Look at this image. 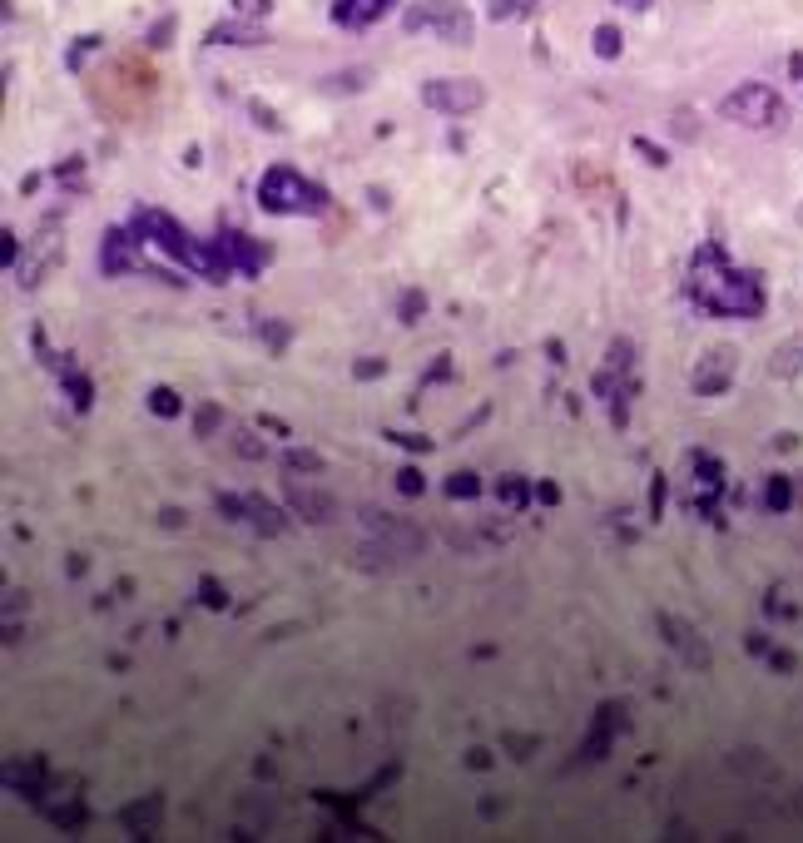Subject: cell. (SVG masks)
Returning a JSON list of instances; mask_svg holds the SVG:
<instances>
[{"label": "cell", "mask_w": 803, "mask_h": 843, "mask_svg": "<svg viewBox=\"0 0 803 843\" xmlns=\"http://www.w3.org/2000/svg\"><path fill=\"white\" fill-rule=\"evenodd\" d=\"M590 50H595L600 60H620V50H625V35H620V25H595V35H590Z\"/></svg>", "instance_id": "cell-25"}, {"label": "cell", "mask_w": 803, "mask_h": 843, "mask_svg": "<svg viewBox=\"0 0 803 843\" xmlns=\"http://www.w3.org/2000/svg\"><path fill=\"white\" fill-rule=\"evenodd\" d=\"M100 45H104L100 35H75V45L65 50V70H70V75H80V70H84V60H90Z\"/></svg>", "instance_id": "cell-32"}, {"label": "cell", "mask_w": 803, "mask_h": 843, "mask_svg": "<svg viewBox=\"0 0 803 843\" xmlns=\"http://www.w3.org/2000/svg\"><path fill=\"white\" fill-rule=\"evenodd\" d=\"M654 625H660V640H664V645H670V650H674V655H680L690 670H710V665H714V650H710V640H704L700 630L690 625V620H680V615H664V610H660V615H654Z\"/></svg>", "instance_id": "cell-9"}, {"label": "cell", "mask_w": 803, "mask_h": 843, "mask_svg": "<svg viewBox=\"0 0 803 843\" xmlns=\"http://www.w3.org/2000/svg\"><path fill=\"white\" fill-rule=\"evenodd\" d=\"M283 467H288L293 477H298V471H308V477H318V471H323V457H318V451H313V447H288V451H283Z\"/></svg>", "instance_id": "cell-30"}, {"label": "cell", "mask_w": 803, "mask_h": 843, "mask_svg": "<svg viewBox=\"0 0 803 843\" xmlns=\"http://www.w3.org/2000/svg\"><path fill=\"white\" fill-rule=\"evenodd\" d=\"M144 407H150L154 417L160 422H174V417H184V397L174 392V387H150V392H144Z\"/></svg>", "instance_id": "cell-21"}, {"label": "cell", "mask_w": 803, "mask_h": 843, "mask_svg": "<svg viewBox=\"0 0 803 843\" xmlns=\"http://www.w3.org/2000/svg\"><path fill=\"white\" fill-rule=\"evenodd\" d=\"M744 650H749V655H769V635H764V630H749Z\"/></svg>", "instance_id": "cell-56"}, {"label": "cell", "mask_w": 803, "mask_h": 843, "mask_svg": "<svg viewBox=\"0 0 803 843\" xmlns=\"http://www.w3.org/2000/svg\"><path fill=\"white\" fill-rule=\"evenodd\" d=\"M382 373H387L382 357H357V363H353V377H357V383H377Z\"/></svg>", "instance_id": "cell-46"}, {"label": "cell", "mask_w": 803, "mask_h": 843, "mask_svg": "<svg viewBox=\"0 0 803 843\" xmlns=\"http://www.w3.org/2000/svg\"><path fill=\"white\" fill-rule=\"evenodd\" d=\"M451 377H457V367H451V353H437V363H431L427 373H421V383H417V397L427 392V387H437V383H451Z\"/></svg>", "instance_id": "cell-35"}, {"label": "cell", "mask_w": 803, "mask_h": 843, "mask_svg": "<svg viewBox=\"0 0 803 843\" xmlns=\"http://www.w3.org/2000/svg\"><path fill=\"white\" fill-rule=\"evenodd\" d=\"M258 427H263V431H273V437H288V422H278V417H268V412L258 417Z\"/></svg>", "instance_id": "cell-58"}, {"label": "cell", "mask_w": 803, "mask_h": 843, "mask_svg": "<svg viewBox=\"0 0 803 843\" xmlns=\"http://www.w3.org/2000/svg\"><path fill=\"white\" fill-rule=\"evenodd\" d=\"M625 383H635V343H630V337H610L605 363H600V373L590 377V392L610 402Z\"/></svg>", "instance_id": "cell-10"}, {"label": "cell", "mask_w": 803, "mask_h": 843, "mask_svg": "<svg viewBox=\"0 0 803 843\" xmlns=\"http://www.w3.org/2000/svg\"><path fill=\"white\" fill-rule=\"evenodd\" d=\"M382 437L392 441V447H407V451H431V447H437V441L421 437V431H382Z\"/></svg>", "instance_id": "cell-42"}, {"label": "cell", "mask_w": 803, "mask_h": 843, "mask_svg": "<svg viewBox=\"0 0 803 843\" xmlns=\"http://www.w3.org/2000/svg\"><path fill=\"white\" fill-rule=\"evenodd\" d=\"M134 248H144L140 244V234H134L130 224H120V228H110V234H104V244H100V273L104 278H124V273L134 268Z\"/></svg>", "instance_id": "cell-14"}, {"label": "cell", "mask_w": 803, "mask_h": 843, "mask_svg": "<svg viewBox=\"0 0 803 843\" xmlns=\"http://www.w3.org/2000/svg\"><path fill=\"white\" fill-rule=\"evenodd\" d=\"M60 383H65V392H70V402H75V412H90V402H94V383L84 373H75V367H65L60 373Z\"/></svg>", "instance_id": "cell-24"}, {"label": "cell", "mask_w": 803, "mask_h": 843, "mask_svg": "<svg viewBox=\"0 0 803 843\" xmlns=\"http://www.w3.org/2000/svg\"><path fill=\"white\" fill-rule=\"evenodd\" d=\"M630 724V710L625 704H615V700H605L595 710V724H590V734L580 740V750H576V759L580 764H595V759H605L610 754V744H615V734Z\"/></svg>", "instance_id": "cell-11"}, {"label": "cell", "mask_w": 803, "mask_h": 843, "mask_svg": "<svg viewBox=\"0 0 803 843\" xmlns=\"http://www.w3.org/2000/svg\"><path fill=\"white\" fill-rule=\"evenodd\" d=\"M60 263H65V234H60V218L50 214L45 224L25 238V253H20V263H15V283L20 288H40L45 273H55Z\"/></svg>", "instance_id": "cell-6"}, {"label": "cell", "mask_w": 803, "mask_h": 843, "mask_svg": "<svg viewBox=\"0 0 803 843\" xmlns=\"http://www.w3.org/2000/svg\"><path fill=\"white\" fill-rule=\"evenodd\" d=\"M531 497L541 501V506H561V487H556V481H546V477H541V481H536V487H531Z\"/></svg>", "instance_id": "cell-52"}, {"label": "cell", "mask_w": 803, "mask_h": 843, "mask_svg": "<svg viewBox=\"0 0 803 843\" xmlns=\"http://www.w3.org/2000/svg\"><path fill=\"white\" fill-rule=\"evenodd\" d=\"M670 130H674V140H694V134H700V124H694V110H674V114H670Z\"/></svg>", "instance_id": "cell-47"}, {"label": "cell", "mask_w": 803, "mask_h": 843, "mask_svg": "<svg viewBox=\"0 0 803 843\" xmlns=\"http://www.w3.org/2000/svg\"><path fill=\"white\" fill-rule=\"evenodd\" d=\"M273 10V0H234V15H253V20H263Z\"/></svg>", "instance_id": "cell-53"}, {"label": "cell", "mask_w": 803, "mask_h": 843, "mask_svg": "<svg viewBox=\"0 0 803 843\" xmlns=\"http://www.w3.org/2000/svg\"><path fill=\"white\" fill-rule=\"evenodd\" d=\"M214 506H218V516H224V521H248V497H234V491H218V497H214Z\"/></svg>", "instance_id": "cell-39"}, {"label": "cell", "mask_w": 803, "mask_h": 843, "mask_svg": "<svg viewBox=\"0 0 803 843\" xmlns=\"http://www.w3.org/2000/svg\"><path fill=\"white\" fill-rule=\"evenodd\" d=\"M218 427H224V407H218V402H204V407L194 412V437H198V441H208Z\"/></svg>", "instance_id": "cell-34"}, {"label": "cell", "mask_w": 803, "mask_h": 843, "mask_svg": "<svg viewBox=\"0 0 803 843\" xmlns=\"http://www.w3.org/2000/svg\"><path fill=\"white\" fill-rule=\"evenodd\" d=\"M248 114H253V124H258V130H268V134H283V120H278V110H273V104H263V100H248Z\"/></svg>", "instance_id": "cell-40"}, {"label": "cell", "mask_w": 803, "mask_h": 843, "mask_svg": "<svg viewBox=\"0 0 803 843\" xmlns=\"http://www.w3.org/2000/svg\"><path fill=\"white\" fill-rule=\"evenodd\" d=\"M447 497H451V501L481 497V477H477V471H451V477H447Z\"/></svg>", "instance_id": "cell-33"}, {"label": "cell", "mask_w": 803, "mask_h": 843, "mask_svg": "<svg viewBox=\"0 0 803 843\" xmlns=\"http://www.w3.org/2000/svg\"><path fill=\"white\" fill-rule=\"evenodd\" d=\"M367 80H372V75L357 65V70H337V75H327L323 90H327V94H357V90H367Z\"/></svg>", "instance_id": "cell-28"}, {"label": "cell", "mask_w": 803, "mask_h": 843, "mask_svg": "<svg viewBox=\"0 0 803 843\" xmlns=\"http://www.w3.org/2000/svg\"><path fill=\"white\" fill-rule=\"evenodd\" d=\"M630 150H635L644 164H654V169H664V164H670V154H664L654 140H644V134H635V140H630Z\"/></svg>", "instance_id": "cell-41"}, {"label": "cell", "mask_w": 803, "mask_h": 843, "mask_svg": "<svg viewBox=\"0 0 803 843\" xmlns=\"http://www.w3.org/2000/svg\"><path fill=\"white\" fill-rule=\"evenodd\" d=\"M496 501L511 506V511H521L526 501H536L531 497V481H526V477H501V481H496Z\"/></svg>", "instance_id": "cell-26"}, {"label": "cell", "mask_w": 803, "mask_h": 843, "mask_svg": "<svg viewBox=\"0 0 803 843\" xmlns=\"http://www.w3.org/2000/svg\"><path fill=\"white\" fill-rule=\"evenodd\" d=\"M0 258H5L10 268L20 263V238H15V228H5V234H0Z\"/></svg>", "instance_id": "cell-55"}, {"label": "cell", "mask_w": 803, "mask_h": 843, "mask_svg": "<svg viewBox=\"0 0 803 843\" xmlns=\"http://www.w3.org/2000/svg\"><path fill=\"white\" fill-rule=\"evenodd\" d=\"M461 764H467V769H491V764H496V754H491V750H481V744H471V750L461 754Z\"/></svg>", "instance_id": "cell-54"}, {"label": "cell", "mask_w": 803, "mask_h": 843, "mask_svg": "<svg viewBox=\"0 0 803 843\" xmlns=\"http://www.w3.org/2000/svg\"><path fill=\"white\" fill-rule=\"evenodd\" d=\"M228 441H234V451H238L243 461H268V441H263L253 427H234V437H228Z\"/></svg>", "instance_id": "cell-27"}, {"label": "cell", "mask_w": 803, "mask_h": 843, "mask_svg": "<svg viewBox=\"0 0 803 843\" xmlns=\"http://www.w3.org/2000/svg\"><path fill=\"white\" fill-rule=\"evenodd\" d=\"M531 10H536V0H491V5H486V20L506 25V20H521V15H531Z\"/></svg>", "instance_id": "cell-31"}, {"label": "cell", "mask_w": 803, "mask_h": 843, "mask_svg": "<svg viewBox=\"0 0 803 843\" xmlns=\"http://www.w3.org/2000/svg\"><path fill=\"white\" fill-rule=\"evenodd\" d=\"M788 75L803 80V50H798V55H788Z\"/></svg>", "instance_id": "cell-61"}, {"label": "cell", "mask_w": 803, "mask_h": 843, "mask_svg": "<svg viewBox=\"0 0 803 843\" xmlns=\"http://www.w3.org/2000/svg\"><path fill=\"white\" fill-rule=\"evenodd\" d=\"M363 521L372 526V536H377L382 546H392L402 561H407V556H421V551H427V531H421V526L397 521V516H387V511H363Z\"/></svg>", "instance_id": "cell-12"}, {"label": "cell", "mask_w": 803, "mask_h": 843, "mask_svg": "<svg viewBox=\"0 0 803 843\" xmlns=\"http://www.w3.org/2000/svg\"><path fill=\"white\" fill-rule=\"evenodd\" d=\"M664 501H670V481L654 471V481H650V521H660L664 516Z\"/></svg>", "instance_id": "cell-45"}, {"label": "cell", "mask_w": 803, "mask_h": 843, "mask_svg": "<svg viewBox=\"0 0 803 843\" xmlns=\"http://www.w3.org/2000/svg\"><path fill=\"white\" fill-rule=\"evenodd\" d=\"M120 824L130 828L134 838H154L160 824H164V794H144V799H134V804H124Z\"/></svg>", "instance_id": "cell-16"}, {"label": "cell", "mask_w": 803, "mask_h": 843, "mask_svg": "<svg viewBox=\"0 0 803 843\" xmlns=\"http://www.w3.org/2000/svg\"><path fill=\"white\" fill-rule=\"evenodd\" d=\"M45 814H50V819H55V824H60V828H80V824H84V809L75 804V799H70V804H65V809H45Z\"/></svg>", "instance_id": "cell-48"}, {"label": "cell", "mask_w": 803, "mask_h": 843, "mask_svg": "<svg viewBox=\"0 0 803 843\" xmlns=\"http://www.w3.org/2000/svg\"><path fill=\"white\" fill-rule=\"evenodd\" d=\"M397 491H402V497H421V491H427V477H421V467H402V471H397Z\"/></svg>", "instance_id": "cell-43"}, {"label": "cell", "mask_w": 803, "mask_h": 843, "mask_svg": "<svg viewBox=\"0 0 803 843\" xmlns=\"http://www.w3.org/2000/svg\"><path fill=\"white\" fill-rule=\"evenodd\" d=\"M690 298L704 313H724V318H759L764 313V288H759L754 273L729 268L720 244H700L690 258V278H684Z\"/></svg>", "instance_id": "cell-1"}, {"label": "cell", "mask_w": 803, "mask_h": 843, "mask_svg": "<svg viewBox=\"0 0 803 843\" xmlns=\"http://www.w3.org/2000/svg\"><path fill=\"white\" fill-rule=\"evenodd\" d=\"M130 228H134V234H140V244H154V248H164L169 258H179V263H184V268L204 273L208 244H198V238L189 234V228L179 224L174 214H164V208H134Z\"/></svg>", "instance_id": "cell-3"}, {"label": "cell", "mask_w": 803, "mask_h": 843, "mask_svg": "<svg viewBox=\"0 0 803 843\" xmlns=\"http://www.w3.org/2000/svg\"><path fill=\"white\" fill-rule=\"evenodd\" d=\"M421 318H427V293H421V288H402L397 323H407V328H411V323H421Z\"/></svg>", "instance_id": "cell-29"}, {"label": "cell", "mask_w": 803, "mask_h": 843, "mask_svg": "<svg viewBox=\"0 0 803 843\" xmlns=\"http://www.w3.org/2000/svg\"><path fill=\"white\" fill-rule=\"evenodd\" d=\"M779 596H784V590H769L764 610H769V615H784V620H794V615H798V606H794V600H779Z\"/></svg>", "instance_id": "cell-50"}, {"label": "cell", "mask_w": 803, "mask_h": 843, "mask_svg": "<svg viewBox=\"0 0 803 843\" xmlns=\"http://www.w3.org/2000/svg\"><path fill=\"white\" fill-rule=\"evenodd\" d=\"M327 189L303 179L293 164H273L263 169L258 179V208L263 214H278V218H298V214H327Z\"/></svg>", "instance_id": "cell-2"}, {"label": "cell", "mask_w": 803, "mask_h": 843, "mask_svg": "<svg viewBox=\"0 0 803 843\" xmlns=\"http://www.w3.org/2000/svg\"><path fill=\"white\" fill-rule=\"evenodd\" d=\"M501 750L511 759H531L536 750H541V734H501Z\"/></svg>", "instance_id": "cell-38"}, {"label": "cell", "mask_w": 803, "mask_h": 843, "mask_svg": "<svg viewBox=\"0 0 803 843\" xmlns=\"http://www.w3.org/2000/svg\"><path fill=\"white\" fill-rule=\"evenodd\" d=\"M174 25H179L174 15H160V20H154V30L144 35V45H150V50H164L169 40H174Z\"/></svg>", "instance_id": "cell-44"}, {"label": "cell", "mask_w": 803, "mask_h": 843, "mask_svg": "<svg viewBox=\"0 0 803 843\" xmlns=\"http://www.w3.org/2000/svg\"><path fill=\"white\" fill-rule=\"evenodd\" d=\"M268 25L263 20H253V15H228V20H218V25H208V35H204V45H238V50H253V45H268Z\"/></svg>", "instance_id": "cell-15"}, {"label": "cell", "mask_w": 803, "mask_h": 843, "mask_svg": "<svg viewBox=\"0 0 803 843\" xmlns=\"http://www.w3.org/2000/svg\"><path fill=\"white\" fill-rule=\"evenodd\" d=\"M283 501H288V511L303 516L308 526H327V521L337 516V501L327 497L323 487H313V481H298V477L283 481Z\"/></svg>", "instance_id": "cell-13"}, {"label": "cell", "mask_w": 803, "mask_h": 843, "mask_svg": "<svg viewBox=\"0 0 803 843\" xmlns=\"http://www.w3.org/2000/svg\"><path fill=\"white\" fill-rule=\"evenodd\" d=\"M392 5L397 0H333V25H347V30L377 25Z\"/></svg>", "instance_id": "cell-18"}, {"label": "cell", "mask_w": 803, "mask_h": 843, "mask_svg": "<svg viewBox=\"0 0 803 843\" xmlns=\"http://www.w3.org/2000/svg\"><path fill=\"white\" fill-rule=\"evenodd\" d=\"M546 357H551L556 367H566V363H570V357H566V343H561V337H551V343H546Z\"/></svg>", "instance_id": "cell-57"}, {"label": "cell", "mask_w": 803, "mask_h": 843, "mask_svg": "<svg viewBox=\"0 0 803 843\" xmlns=\"http://www.w3.org/2000/svg\"><path fill=\"white\" fill-rule=\"evenodd\" d=\"M45 774H50V764H45V754H30V759H10L5 764V779H10V789H20L25 799H45Z\"/></svg>", "instance_id": "cell-17"}, {"label": "cell", "mask_w": 803, "mask_h": 843, "mask_svg": "<svg viewBox=\"0 0 803 843\" xmlns=\"http://www.w3.org/2000/svg\"><path fill=\"white\" fill-rule=\"evenodd\" d=\"M402 30H431L447 45H471L477 40V15H471L461 0H417V5L402 10Z\"/></svg>", "instance_id": "cell-4"}, {"label": "cell", "mask_w": 803, "mask_h": 843, "mask_svg": "<svg viewBox=\"0 0 803 843\" xmlns=\"http://www.w3.org/2000/svg\"><path fill=\"white\" fill-rule=\"evenodd\" d=\"M224 244H228V253H234V263H238L243 278L263 273V263H268V248H263V244H253L248 234H238V228H224Z\"/></svg>", "instance_id": "cell-20"}, {"label": "cell", "mask_w": 803, "mask_h": 843, "mask_svg": "<svg viewBox=\"0 0 803 843\" xmlns=\"http://www.w3.org/2000/svg\"><path fill=\"white\" fill-rule=\"evenodd\" d=\"M788 506H794V477H769L764 481V511L784 516Z\"/></svg>", "instance_id": "cell-23"}, {"label": "cell", "mask_w": 803, "mask_h": 843, "mask_svg": "<svg viewBox=\"0 0 803 843\" xmlns=\"http://www.w3.org/2000/svg\"><path fill=\"white\" fill-rule=\"evenodd\" d=\"M160 526H164V531H184V526H189V511H184V506H164V511H160Z\"/></svg>", "instance_id": "cell-51"}, {"label": "cell", "mask_w": 803, "mask_h": 843, "mask_svg": "<svg viewBox=\"0 0 803 843\" xmlns=\"http://www.w3.org/2000/svg\"><path fill=\"white\" fill-rule=\"evenodd\" d=\"M615 5H625V10H635V15H640V10H650L654 0H615Z\"/></svg>", "instance_id": "cell-62"}, {"label": "cell", "mask_w": 803, "mask_h": 843, "mask_svg": "<svg viewBox=\"0 0 803 843\" xmlns=\"http://www.w3.org/2000/svg\"><path fill=\"white\" fill-rule=\"evenodd\" d=\"M55 179H60L65 189H75V194H84V160H80V154L60 160V164H55Z\"/></svg>", "instance_id": "cell-37"}, {"label": "cell", "mask_w": 803, "mask_h": 843, "mask_svg": "<svg viewBox=\"0 0 803 843\" xmlns=\"http://www.w3.org/2000/svg\"><path fill=\"white\" fill-rule=\"evenodd\" d=\"M268 343H273V353H283V347H288V328H283V323H273V328H268Z\"/></svg>", "instance_id": "cell-59"}, {"label": "cell", "mask_w": 803, "mask_h": 843, "mask_svg": "<svg viewBox=\"0 0 803 843\" xmlns=\"http://www.w3.org/2000/svg\"><path fill=\"white\" fill-rule=\"evenodd\" d=\"M198 600H204L208 610H228V586L218 581V576H198Z\"/></svg>", "instance_id": "cell-36"}, {"label": "cell", "mask_w": 803, "mask_h": 843, "mask_svg": "<svg viewBox=\"0 0 803 843\" xmlns=\"http://www.w3.org/2000/svg\"><path fill=\"white\" fill-rule=\"evenodd\" d=\"M803 373V343H784L774 347V357H769V377H779V383H788V377Z\"/></svg>", "instance_id": "cell-22"}, {"label": "cell", "mask_w": 803, "mask_h": 843, "mask_svg": "<svg viewBox=\"0 0 803 843\" xmlns=\"http://www.w3.org/2000/svg\"><path fill=\"white\" fill-rule=\"evenodd\" d=\"M248 526L258 536H283L288 531V511H283L278 501H268V497H258V491H248Z\"/></svg>", "instance_id": "cell-19"}, {"label": "cell", "mask_w": 803, "mask_h": 843, "mask_svg": "<svg viewBox=\"0 0 803 843\" xmlns=\"http://www.w3.org/2000/svg\"><path fill=\"white\" fill-rule=\"evenodd\" d=\"M367 204H372V208H387L392 199H387V189H367Z\"/></svg>", "instance_id": "cell-60"}, {"label": "cell", "mask_w": 803, "mask_h": 843, "mask_svg": "<svg viewBox=\"0 0 803 843\" xmlns=\"http://www.w3.org/2000/svg\"><path fill=\"white\" fill-rule=\"evenodd\" d=\"M720 120L744 124V130H779V124L788 120V110H784L774 84L749 80V84H739V90H729L720 100Z\"/></svg>", "instance_id": "cell-5"}, {"label": "cell", "mask_w": 803, "mask_h": 843, "mask_svg": "<svg viewBox=\"0 0 803 843\" xmlns=\"http://www.w3.org/2000/svg\"><path fill=\"white\" fill-rule=\"evenodd\" d=\"M421 104L447 120H461V114H477L486 104V84L477 75H437L421 84Z\"/></svg>", "instance_id": "cell-7"}, {"label": "cell", "mask_w": 803, "mask_h": 843, "mask_svg": "<svg viewBox=\"0 0 803 843\" xmlns=\"http://www.w3.org/2000/svg\"><path fill=\"white\" fill-rule=\"evenodd\" d=\"M769 670H774V674H794V670H798V655H794V650L769 645Z\"/></svg>", "instance_id": "cell-49"}, {"label": "cell", "mask_w": 803, "mask_h": 843, "mask_svg": "<svg viewBox=\"0 0 803 843\" xmlns=\"http://www.w3.org/2000/svg\"><path fill=\"white\" fill-rule=\"evenodd\" d=\"M734 373H739V347H734V343H714V347H704L700 363L690 367V387H694V397H724V392H729V383H734Z\"/></svg>", "instance_id": "cell-8"}]
</instances>
